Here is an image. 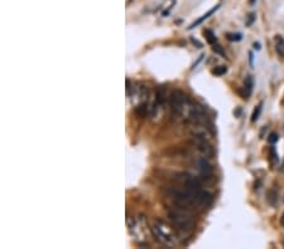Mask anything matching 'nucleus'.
<instances>
[{
    "label": "nucleus",
    "instance_id": "nucleus-14",
    "mask_svg": "<svg viewBox=\"0 0 284 249\" xmlns=\"http://www.w3.org/2000/svg\"><path fill=\"white\" fill-rule=\"evenodd\" d=\"M228 39L229 40H240L241 39V34H228Z\"/></svg>",
    "mask_w": 284,
    "mask_h": 249
},
{
    "label": "nucleus",
    "instance_id": "nucleus-11",
    "mask_svg": "<svg viewBox=\"0 0 284 249\" xmlns=\"http://www.w3.org/2000/svg\"><path fill=\"white\" fill-rule=\"evenodd\" d=\"M226 72H228V67H225V65H218L215 70H212V73L215 76H224Z\"/></svg>",
    "mask_w": 284,
    "mask_h": 249
},
{
    "label": "nucleus",
    "instance_id": "nucleus-5",
    "mask_svg": "<svg viewBox=\"0 0 284 249\" xmlns=\"http://www.w3.org/2000/svg\"><path fill=\"white\" fill-rule=\"evenodd\" d=\"M197 166H198V170H200L201 176L207 177V179L212 176V172H214V170H212L211 164L206 160V157L198 159Z\"/></svg>",
    "mask_w": 284,
    "mask_h": 249
},
{
    "label": "nucleus",
    "instance_id": "nucleus-4",
    "mask_svg": "<svg viewBox=\"0 0 284 249\" xmlns=\"http://www.w3.org/2000/svg\"><path fill=\"white\" fill-rule=\"evenodd\" d=\"M192 142L195 146L197 147L198 152L204 156V157H210L212 155V147L209 144L207 136L205 135L204 131H196L192 135Z\"/></svg>",
    "mask_w": 284,
    "mask_h": 249
},
{
    "label": "nucleus",
    "instance_id": "nucleus-2",
    "mask_svg": "<svg viewBox=\"0 0 284 249\" xmlns=\"http://www.w3.org/2000/svg\"><path fill=\"white\" fill-rule=\"evenodd\" d=\"M153 234H154L155 239L159 243L166 245H174L177 243L176 240V234H174V228H171L167 223H165L163 220H157L154 221V225L152 228Z\"/></svg>",
    "mask_w": 284,
    "mask_h": 249
},
{
    "label": "nucleus",
    "instance_id": "nucleus-17",
    "mask_svg": "<svg viewBox=\"0 0 284 249\" xmlns=\"http://www.w3.org/2000/svg\"><path fill=\"white\" fill-rule=\"evenodd\" d=\"M254 48H256L259 51V49H260V44H259V43H254Z\"/></svg>",
    "mask_w": 284,
    "mask_h": 249
},
{
    "label": "nucleus",
    "instance_id": "nucleus-6",
    "mask_svg": "<svg viewBox=\"0 0 284 249\" xmlns=\"http://www.w3.org/2000/svg\"><path fill=\"white\" fill-rule=\"evenodd\" d=\"M218 8H220V5H216V7H214V8H212V9H211V10H209V12H207V13H206V14H205V15H202L200 19H197V20H196V21H195V23H193V24H191V26H190V28H188V29H193V28H196V27H197V26H198V24H201V23H202V21H204V20H206V19H207V18H210V16H211L212 14H214V13H215V12H216V10L218 9Z\"/></svg>",
    "mask_w": 284,
    "mask_h": 249
},
{
    "label": "nucleus",
    "instance_id": "nucleus-3",
    "mask_svg": "<svg viewBox=\"0 0 284 249\" xmlns=\"http://www.w3.org/2000/svg\"><path fill=\"white\" fill-rule=\"evenodd\" d=\"M169 101H171V107L174 115H177L179 117L187 116L192 103L190 102V100H188V97L184 92L174 91L171 95V100Z\"/></svg>",
    "mask_w": 284,
    "mask_h": 249
},
{
    "label": "nucleus",
    "instance_id": "nucleus-19",
    "mask_svg": "<svg viewBox=\"0 0 284 249\" xmlns=\"http://www.w3.org/2000/svg\"><path fill=\"white\" fill-rule=\"evenodd\" d=\"M282 171H284V161H283V165H282Z\"/></svg>",
    "mask_w": 284,
    "mask_h": 249
},
{
    "label": "nucleus",
    "instance_id": "nucleus-16",
    "mask_svg": "<svg viewBox=\"0 0 284 249\" xmlns=\"http://www.w3.org/2000/svg\"><path fill=\"white\" fill-rule=\"evenodd\" d=\"M249 16H250V18H249V20H248V23H247V24H248V26H250V24H251V23H253V20H254V19H255V15H254V14H250Z\"/></svg>",
    "mask_w": 284,
    "mask_h": 249
},
{
    "label": "nucleus",
    "instance_id": "nucleus-12",
    "mask_svg": "<svg viewBox=\"0 0 284 249\" xmlns=\"http://www.w3.org/2000/svg\"><path fill=\"white\" fill-rule=\"evenodd\" d=\"M277 52L280 56L284 57V42L280 38H278V44H277Z\"/></svg>",
    "mask_w": 284,
    "mask_h": 249
},
{
    "label": "nucleus",
    "instance_id": "nucleus-7",
    "mask_svg": "<svg viewBox=\"0 0 284 249\" xmlns=\"http://www.w3.org/2000/svg\"><path fill=\"white\" fill-rule=\"evenodd\" d=\"M277 196H278L277 193H275L274 190H269V191H268V194H267L268 202H269L270 205H275V204H277V200H278Z\"/></svg>",
    "mask_w": 284,
    "mask_h": 249
},
{
    "label": "nucleus",
    "instance_id": "nucleus-1",
    "mask_svg": "<svg viewBox=\"0 0 284 249\" xmlns=\"http://www.w3.org/2000/svg\"><path fill=\"white\" fill-rule=\"evenodd\" d=\"M168 218L171 220L172 227L176 229L178 233L181 234H190L192 232L193 225H195V220L193 217L187 212V209L179 208V209H169L168 210Z\"/></svg>",
    "mask_w": 284,
    "mask_h": 249
},
{
    "label": "nucleus",
    "instance_id": "nucleus-13",
    "mask_svg": "<svg viewBox=\"0 0 284 249\" xmlns=\"http://www.w3.org/2000/svg\"><path fill=\"white\" fill-rule=\"evenodd\" d=\"M278 141V135L275 132H272L269 135V138H268V142L269 144H275V142Z\"/></svg>",
    "mask_w": 284,
    "mask_h": 249
},
{
    "label": "nucleus",
    "instance_id": "nucleus-9",
    "mask_svg": "<svg viewBox=\"0 0 284 249\" xmlns=\"http://www.w3.org/2000/svg\"><path fill=\"white\" fill-rule=\"evenodd\" d=\"M165 98H166V91H165V88L160 86L159 88L157 89V103L158 105H162V103L165 102Z\"/></svg>",
    "mask_w": 284,
    "mask_h": 249
},
{
    "label": "nucleus",
    "instance_id": "nucleus-8",
    "mask_svg": "<svg viewBox=\"0 0 284 249\" xmlns=\"http://www.w3.org/2000/svg\"><path fill=\"white\" fill-rule=\"evenodd\" d=\"M204 34H205V37H206L207 42H209L210 44H215V43H216V40H217L216 35H215L214 33L210 31V29H206V31L204 32Z\"/></svg>",
    "mask_w": 284,
    "mask_h": 249
},
{
    "label": "nucleus",
    "instance_id": "nucleus-15",
    "mask_svg": "<svg viewBox=\"0 0 284 249\" xmlns=\"http://www.w3.org/2000/svg\"><path fill=\"white\" fill-rule=\"evenodd\" d=\"M212 51H214L215 53L221 54V56H225V54H224V52H222V49H221V47L218 44H214V47H212Z\"/></svg>",
    "mask_w": 284,
    "mask_h": 249
},
{
    "label": "nucleus",
    "instance_id": "nucleus-10",
    "mask_svg": "<svg viewBox=\"0 0 284 249\" xmlns=\"http://www.w3.org/2000/svg\"><path fill=\"white\" fill-rule=\"evenodd\" d=\"M261 106H263V103H259V105L255 107V109H254L253 115H251V122H255L256 120L259 119V115H260L261 112Z\"/></svg>",
    "mask_w": 284,
    "mask_h": 249
},
{
    "label": "nucleus",
    "instance_id": "nucleus-18",
    "mask_svg": "<svg viewBox=\"0 0 284 249\" xmlns=\"http://www.w3.org/2000/svg\"><path fill=\"white\" fill-rule=\"evenodd\" d=\"M280 224H282V227H284V213H283L282 218H280Z\"/></svg>",
    "mask_w": 284,
    "mask_h": 249
}]
</instances>
